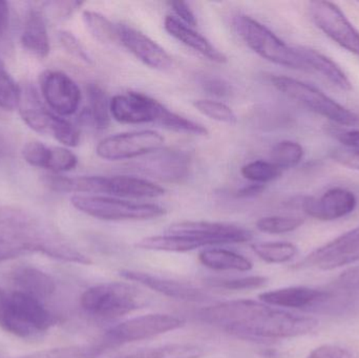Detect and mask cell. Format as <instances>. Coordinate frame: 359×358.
Segmentation results:
<instances>
[{
	"mask_svg": "<svg viewBox=\"0 0 359 358\" xmlns=\"http://www.w3.org/2000/svg\"><path fill=\"white\" fill-rule=\"evenodd\" d=\"M303 146L295 141L284 140L271 149V162L280 170H289L301 163L304 158Z\"/></svg>",
	"mask_w": 359,
	"mask_h": 358,
	"instance_id": "4dcf8cb0",
	"label": "cell"
},
{
	"mask_svg": "<svg viewBox=\"0 0 359 358\" xmlns=\"http://www.w3.org/2000/svg\"><path fill=\"white\" fill-rule=\"evenodd\" d=\"M59 41L62 48L69 53L71 56L77 60L82 61L86 64H92L93 60L88 54V50L84 48L83 44L71 32L61 31L58 34Z\"/></svg>",
	"mask_w": 359,
	"mask_h": 358,
	"instance_id": "ab89813d",
	"label": "cell"
},
{
	"mask_svg": "<svg viewBox=\"0 0 359 358\" xmlns=\"http://www.w3.org/2000/svg\"><path fill=\"white\" fill-rule=\"evenodd\" d=\"M333 135L346 149L359 151V130H337Z\"/></svg>",
	"mask_w": 359,
	"mask_h": 358,
	"instance_id": "f6af8a7d",
	"label": "cell"
},
{
	"mask_svg": "<svg viewBox=\"0 0 359 358\" xmlns=\"http://www.w3.org/2000/svg\"><path fill=\"white\" fill-rule=\"evenodd\" d=\"M23 48L38 58H44L50 53V39L46 18L41 11L32 8L27 13L21 34Z\"/></svg>",
	"mask_w": 359,
	"mask_h": 358,
	"instance_id": "603a6c76",
	"label": "cell"
},
{
	"mask_svg": "<svg viewBox=\"0 0 359 358\" xmlns=\"http://www.w3.org/2000/svg\"><path fill=\"white\" fill-rule=\"evenodd\" d=\"M359 262V226L320 246L297 265V268L316 267L333 270Z\"/></svg>",
	"mask_w": 359,
	"mask_h": 358,
	"instance_id": "30bf717a",
	"label": "cell"
},
{
	"mask_svg": "<svg viewBox=\"0 0 359 358\" xmlns=\"http://www.w3.org/2000/svg\"><path fill=\"white\" fill-rule=\"evenodd\" d=\"M10 20V6L6 1L0 0V36L6 32Z\"/></svg>",
	"mask_w": 359,
	"mask_h": 358,
	"instance_id": "681fc988",
	"label": "cell"
},
{
	"mask_svg": "<svg viewBox=\"0 0 359 358\" xmlns=\"http://www.w3.org/2000/svg\"><path fill=\"white\" fill-rule=\"evenodd\" d=\"M13 144L6 135L0 130V160L10 157L13 153Z\"/></svg>",
	"mask_w": 359,
	"mask_h": 358,
	"instance_id": "f907efd6",
	"label": "cell"
},
{
	"mask_svg": "<svg viewBox=\"0 0 359 358\" xmlns=\"http://www.w3.org/2000/svg\"><path fill=\"white\" fill-rule=\"evenodd\" d=\"M337 288L347 292H359V265L341 273L335 282Z\"/></svg>",
	"mask_w": 359,
	"mask_h": 358,
	"instance_id": "b9f144b4",
	"label": "cell"
},
{
	"mask_svg": "<svg viewBox=\"0 0 359 358\" xmlns=\"http://www.w3.org/2000/svg\"><path fill=\"white\" fill-rule=\"evenodd\" d=\"M86 92L88 102L86 117L97 130H105L111 122L109 98L103 88L97 84H88Z\"/></svg>",
	"mask_w": 359,
	"mask_h": 358,
	"instance_id": "4316f807",
	"label": "cell"
},
{
	"mask_svg": "<svg viewBox=\"0 0 359 358\" xmlns=\"http://www.w3.org/2000/svg\"><path fill=\"white\" fill-rule=\"evenodd\" d=\"M306 358H359V354L351 347L328 344L314 349Z\"/></svg>",
	"mask_w": 359,
	"mask_h": 358,
	"instance_id": "60d3db41",
	"label": "cell"
},
{
	"mask_svg": "<svg viewBox=\"0 0 359 358\" xmlns=\"http://www.w3.org/2000/svg\"><path fill=\"white\" fill-rule=\"evenodd\" d=\"M163 143V136L156 130H137L103 139L97 145L96 153L107 161L132 160L159 151Z\"/></svg>",
	"mask_w": 359,
	"mask_h": 358,
	"instance_id": "ba28073f",
	"label": "cell"
},
{
	"mask_svg": "<svg viewBox=\"0 0 359 358\" xmlns=\"http://www.w3.org/2000/svg\"><path fill=\"white\" fill-rule=\"evenodd\" d=\"M309 13L316 27L331 40L359 57V32L337 4L311 1Z\"/></svg>",
	"mask_w": 359,
	"mask_h": 358,
	"instance_id": "9c48e42d",
	"label": "cell"
},
{
	"mask_svg": "<svg viewBox=\"0 0 359 358\" xmlns=\"http://www.w3.org/2000/svg\"><path fill=\"white\" fill-rule=\"evenodd\" d=\"M12 281L18 291L40 301L50 298L56 290L54 280L35 267L21 266L15 269L12 273Z\"/></svg>",
	"mask_w": 359,
	"mask_h": 358,
	"instance_id": "cb8c5ba5",
	"label": "cell"
},
{
	"mask_svg": "<svg viewBox=\"0 0 359 358\" xmlns=\"http://www.w3.org/2000/svg\"><path fill=\"white\" fill-rule=\"evenodd\" d=\"M137 247L145 250L166 252H187L209 246L204 240L191 235H165L144 237L136 244Z\"/></svg>",
	"mask_w": 359,
	"mask_h": 358,
	"instance_id": "d4e9b609",
	"label": "cell"
},
{
	"mask_svg": "<svg viewBox=\"0 0 359 358\" xmlns=\"http://www.w3.org/2000/svg\"><path fill=\"white\" fill-rule=\"evenodd\" d=\"M170 8H172L175 13H176L177 16L181 19L182 22L185 23L188 27H196V15L192 12L191 8H189L186 2L184 1H170Z\"/></svg>",
	"mask_w": 359,
	"mask_h": 358,
	"instance_id": "bcb514c9",
	"label": "cell"
},
{
	"mask_svg": "<svg viewBox=\"0 0 359 358\" xmlns=\"http://www.w3.org/2000/svg\"><path fill=\"white\" fill-rule=\"evenodd\" d=\"M198 317L203 323L249 338H297L318 327L314 317L251 300L228 301L205 307L198 311Z\"/></svg>",
	"mask_w": 359,
	"mask_h": 358,
	"instance_id": "6da1fadb",
	"label": "cell"
},
{
	"mask_svg": "<svg viewBox=\"0 0 359 358\" xmlns=\"http://www.w3.org/2000/svg\"><path fill=\"white\" fill-rule=\"evenodd\" d=\"M297 204L307 216L316 220L335 221L352 214L358 205V199L351 191L334 187L318 198L301 197Z\"/></svg>",
	"mask_w": 359,
	"mask_h": 358,
	"instance_id": "5bb4252c",
	"label": "cell"
},
{
	"mask_svg": "<svg viewBox=\"0 0 359 358\" xmlns=\"http://www.w3.org/2000/svg\"><path fill=\"white\" fill-rule=\"evenodd\" d=\"M194 109L205 117L226 124H236L238 122L234 111L228 105L219 101L201 99L194 102Z\"/></svg>",
	"mask_w": 359,
	"mask_h": 358,
	"instance_id": "836d02e7",
	"label": "cell"
},
{
	"mask_svg": "<svg viewBox=\"0 0 359 358\" xmlns=\"http://www.w3.org/2000/svg\"><path fill=\"white\" fill-rule=\"evenodd\" d=\"M1 292H2V290H1V289H0V294H1Z\"/></svg>",
	"mask_w": 359,
	"mask_h": 358,
	"instance_id": "816d5d0a",
	"label": "cell"
},
{
	"mask_svg": "<svg viewBox=\"0 0 359 358\" xmlns=\"http://www.w3.org/2000/svg\"><path fill=\"white\" fill-rule=\"evenodd\" d=\"M295 48L308 69L322 74L333 85L341 90L349 92L353 88L347 74L332 59L309 46H295Z\"/></svg>",
	"mask_w": 359,
	"mask_h": 358,
	"instance_id": "7402d4cb",
	"label": "cell"
},
{
	"mask_svg": "<svg viewBox=\"0 0 359 358\" xmlns=\"http://www.w3.org/2000/svg\"><path fill=\"white\" fill-rule=\"evenodd\" d=\"M268 280L259 275L252 277H236V279H209L207 281L210 287L222 288L226 290H253L263 288L267 285Z\"/></svg>",
	"mask_w": 359,
	"mask_h": 358,
	"instance_id": "8d00e7d4",
	"label": "cell"
},
{
	"mask_svg": "<svg viewBox=\"0 0 359 358\" xmlns=\"http://www.w3.org/2000/svg\"><path fill=\"white\" fill-rule=\"evenodd\" d=\"M331 159L341 166L359 172V151L347 149H335L330 153Z\"/></svg>",
	"mask_w": 359,
	"mask_h": 358,
	"instance_id": "7bdbcfd3",
	"label": "cell"
},
{
	"mask_svg": "<svg viewBox=\"0 0 359 358\" xmlns=\"http://www.w3.org/2000/svg\"><path fill=\"white\" fill-rule=\"evenodd\" d=\"M272 84L276 90L309 111L341 126H358L359 115L311 84L287 76H274Z\"/></svg>",
	"mask_w": 359,
	"mask_h": 358,
	"instance_id": "5b68a950",
	"label": "cell"
},
{
	"mask_svg": "<svg viewBox=\"0 0 359 358\" xmlns=\"http://www.w3.org/2000/svg\"><path fill=\"white\" fill-rule=\"evenodd\" d=\"M331 294L326 290L316 288L297 287L280 288V289L266 291L259 294L261 302L276 308L302 309L309 310L316 307L322 306L330 298Z\"/></svg>",
	"mask_w": 359,
	"mask_h": 358,
	"instance_id": "e0dca14e",
	"label": "cell"
},
{
	"mask_svg": "<svg viewBox=\"0 0 359 358\" xmlns=\"http://www.w3.org/2000/svg\"><path fill=\"white\" fill-rule=\"evenodd\" d=\"M198 260L207 268L217 271H250L252 262L242 254L221 248L205 249L198 254Z\"/></svg>",
	"mask_w": 359,
	"mask_h": 358,
	"instance_id": "484cf974",
	"label": "cell"
},
{
	"mask_svg": "<svg viewBox=\"0 0 359 358\" xmlns=\"http://www.w3.org/2000/svg\"><path fill=\"white\" fill-rule=\"evenodd\" d=\"M107 349L104 343L99 342L97 344L76 345L38 351L19 358H98Z\"/></svg>",
	"mask_w": 359,
	"mask_h": 358,
	"instance_id": "f1b7e54d",
	"label": "cell"
},
{
	"mask_svg": "<svg viewBox=\"0 0 359 358\" xmlns=\"http://www.w3.org/2000/svg\"><path fill=\"white\" fill-rule=\"evenodd\" d=\"M119 42L147 67L165 71L172 65V57L149 36L130 25H118Z\"/></svg>",
	"mask_w": 359,
	"mask_h": 358,
	"instance_id": "2e32d148",
	"label": "cell"
},
{
	"mask_svg": "<svg viewBox=\"0 0 359 358\" xmlns=\"http://www.w3.org/2000/svg\"><path fill=\"white\" fill-rule=\"evenodd\" d=\"M304 223L305 220L301 216H269L259 219L257 228L269 235H283L297 230Z\"/></svg>",
	"mask_w": 359,
	"mask_h": 358,
	"instance_id": "d6a6232c",
	"label": "cell"
},
{
	"mask_svg": "<svg viewBox=\"0 0 359 358\" xmlns=\"http://www.w3.org/2000/svg\"><path fill=\"white\" fill-rule=\"evenodd\" d=\"M17 109L21 119L29 128L39 134H50V125L54 113L46 109L40 95L31 84L20 86Z\"/></svg>",
	"mask_w": 359,
	"mask_h": 358,
	"instance_id": "ffe728a7",
	"label": "cell"
},
{
	"mask_svg": "<svg viewBox=\"0 0 359 358\" xmlns=\"http://www.w3.org/2000/svg\"><path fill=\"white\" fill-rule=\"evenodd\" d=\"M164 29L175 39L178 40L187 48H191L194 52L202 55L203 57H206L208 60L221 63V64L227 62V57L224 53L217 50L207 38L182 22L176 17L170 16V15L166 16L164 19Z\"/></svg>",
	"mask_w": 359,
	"mask_h": 358,
	"instance_id": "d6986e66",
	"label": "cell"
},
{
	"mask_svg": "<svg viewBox=\"0 0 359 358\" xmlns=\"http://www.w3.org/2000/svg\"><path fill=\"white\" fill-rule=\"evenodd\" d=\"M121 358H170L168 347L162 346L158 348L149 349V350L139 351Z\"/></svg>",
	"mask_w": 359,
	"mask_h": 358,
	"instance_id": "7dc6e473",
	"label": "cell"
},
{
	"mask_svg": "<svg viewBox=\"0 0 359 358\" xmlns=\"http://www.w3.org/2000/svg\"><path fill=\"white\" fill-rule=\"evenodd\" d=\"M56 323L41 301L20 291L6 294L0 306V327L19 338L37 336Z\"/></svg>",
	"mask_w": 359,
	"mask_h": 358,
	"instance_id": "3957f363",
	"label": "cell"
},
{
	"mask_svg": "<svg viewBox=\"0 0 359 358\" xmlns=\"http://www.w3.org/2000/svg\"><path fill=\"white\" fill-rule=\"evenodd\" d=\"M168 235H191L204 240L209 246L246 243L252 240V233L243 227L227 223L207 221H186L175 223L166 230Z\"/></svg>",
	"mask_w": 359,
	"mask_h": 358,
	"instance_id": "4fadbf2b",
	"label": "cell"
},
{
	"mask_svg": "<svg viewBox=\"0 0 359 358\" xmlns=\"http://www.w3.org/2000/svg\"><path fill=\"white\" fill-rule=\"evenodd\" d=\"M78 158L73 151L65 147H50L48 170L54 172H65L77 166Z\"/></svg>",
	"mask_w": 359,
	"mask_h": 358,
	"instance_id": "74e56055",
	"label": "cell"
},
{
	"mask_svg": "<svg viewBox=\"0 0 359 358\" xmlns=\"http://www.w3.org/2000/svg\"><path fill=\"white\" fill-rule=\"evenodd\" d=\"M50 134L61 144L75 147L80 142V130L69 120L54 113L50 125Z\"/></svg>",
	"mask_w": 359,
	"mask_h": 358,
	"instance_id": "e575fe53",
	"label": "cell"
},
{
	"mask_svg": "<svg viewBox=\"0 0 359 358\" xmlns=\"http://www.w3.org/2000/svg\"><path fill=\"white\" fill-rule=\"evenodd\" d=\"M84 25L88 33L102 44H115L119 42L118 25L111 22L107 16L95 11L86 10L82 14Z\"/></svg>",
	"mask_w": 359,
	"mask_h": 358,
	"instance_id": "83f0119b",
	"label": "cell"
},
{
	"mask_svg": "<svg viewBox=\"0 0 359 358\" xmlns=\"http://www.w3.org/2000/svg\"><path fill=\"white\" fill-rule=\"evenodd\" d=\"M22 157L29 165L48 170L50 147L46 146L39 141H32L23 147Z\"/></svg>",
	"mask_w": 359,
	"mask_h": 358,
	"instance_id": "f35d334b",
	"label": "cell"
},
{
	"mask_svg": "<svg viewBox=\"0 0 359 358\" xmlns=\"http://www.w3.org/2000/svg\"><path fill=\"white\" fill-rule=\"evenodd\" d=\"M82 309L99 319H115L143 308L147 298L136 286L109 282L88 288L80 298Z\"/></svg>",
	"mask_w": 359,
	"mask_h": 358,
	"instance_id": "7a4b0ae2",
	"label": "cell"
},
{
	"mask_svg": "<svg viewBox=\"0 0 359 358\" xmlns=\"http://www.w3.org/2000/svg\"><path fill=\"white\" fill-rule=\"evenodd\" d=\"M120 275L128 281L137 282L144 287L175 300L192 303L206 302L208 300V294L198 288L172 280L163 279L151 273L123 269L120 270Z\"/></svg>",
	"mask_w": 359,
	"mask_h": 358,
	"instance_id": "ac0fdd59",
	"label": "cell"
},
{
	"mask_svg": "<svg viewBox=\"0 0 359 358\" xmlns=\"http://www.w3.org/2000/svg\"><path fill=\"white\" fill-rule=\"evenodd\" d=\"M241 172L247 180L255 184L264 185L278 180L282 176L283 170L274 165L272 162L257 160L243 166Z\"/></svg>",
	"mask_w": 359,
	"mask_h": 358,
	"instance_id": "1f68e13d",
	"label": "cell"
},
{
	"mask_svg": "<svg viewBox=\"0 0 359 358\" xmlns=\"http://www.w3.org/2000/svg\"><path fill=\"white\" fill-rule=\"evenodd\" d=\"M20 86L8 73L0 60V107L6 111H13L18 106Z\"/></svg>",
	"mask_w": 359,
	"mask_h": 358,
	"instance_id": "d590c367",
	"label": "cell"
},
{
	"mask_svg": "<svg viewBox=\"0 0 359 358\" xmlns=\"http://www.w3.org/2000/svg\"><path fill=\"white\" fill-rule=\"evenodd\" d=\"M40 86L42 98L56 115L67 117L77 111L81 90L69 75L62 71H46L42 74Z\"/></svg>",
	"mask_w": 359,
	"mask_h": 358,
	"instance_id": "7c38bea8",
	"label": "cell"
},
{
	"mask_svg": "<svg viewBox=\"0 0 359 358\" xmlns=\"http://www.w3.org/2000/svg\"><path fill=\"white\" fill-rule=\"evenodd\" d=\"M71 203L76 209L103 221H144L160 218L166 209L157 204L135 203L105 195H75Z\"/></svg>",
	"mask_w": 359,
	"mask_h": 358,
	"instance_id": "8992f818",
	"label": "cell"
},
{
	"mask_svg": "<svg viewBox=\"0 0 359 358\" xmlns=\"http://www.w3.org/2000/svg\"><path fill=\"white\" fill-rule=\"evenodd\" d=\"M238 35L262 58L288 69L308 71L297 48L285 43L271 29L252 17L238 15L234 20Z\"/></svg>",
	"mask_w": 359,
	"mask_h": 358,
	"instance_id": "277c9868",
	"label": "cell"
},
{
	"mask_svg": "<svg viewBox=\"0 0 359 358\" xmlns=\"http://www.w3.org/2000/svg\"><path fill=\"white\" fill-rule=\"evenodd\" d=\"M165 109L159 101L142 92L116 95L109 101L111 117L124 124H159Z\"/></svg>",
	"mask_w": 359,
	"mask_h": 358,
	"instance_id": "8fae6325",
	"label": "cell"
},
{
	"mask_svg": "<svg viewBox=\"0 0 359 358\" xmlns=\"http://www.w3.org/2000/svg\"><path fill=\"white\" fill-rule=\"evenodd\" d=\"M135 167L139 172L166 182H181L189 172V156L180 149H159L144 156Z\"/></svg>",
	"mask_w": 359,
	"mask_h": 358,
	"instance_id": "9a60e30c",
	"label": "cell"
},
{
	"mask_svg": "<svg viewBox=\"0 0 359 358\" xmlns=\"http://www.w3.org/2000/svg\"><path fill=\"white\" fill-rule=\"evenodd\" d=\"M185 324L181 317L170 315H149L128 319L107 330L103 342L107 348L149 340L179 329Z\"/></svg>",
	"mask_w": 359,
	"mask_h": 358,
	"instance_id": "52a82bcc",
	"label": "cell"
},
{
	"mask_svg": "<svg viewBox=\"0 0 359 358\" xmlns=\"http://www.w3.org/2000/svg\"><path fill=\"white\" fill-rule=\"evenodd\" d=\"M265 191V185L262 184H251L248 186L243 187L242 189L238 191V198H253L257 195H261Z\"/></svg>",
	"mask_w": 359,
	"mask_h": 358,
	"instance_id": "c3c4849f",
	"label": "cell"
},
{
	"mask_svg": "<svg viewBox=\"0 0 359 358\" xmlns=\"http://www.w3.org/2000/svg\"><path fill=\"white\" fill-rule=\"evenodd\" d=\"M251 249L261 260L270 264H283L297 256L299 249L289 242H263L251 245Z\"/></svg>",
	"mask_w": 359,
	"mask_h": 358,
	"instance_id": "f546056e",
	"label": "cell"
},
{
	"mask_svg": "<svg viewBox=\"0 0 359 358\" xmlns=\"http://www.w3.org/2000/svg\"><path fill=\"white\" fill-rule=\"evenodd\" d=\"M203 88L208 94L217 97L229 96L231 94L232 88L228 82L219 78H206L202 83Z\"/></svg>",
	"mask_w": 359,
	"mask_h": 358,
	"instance_id": "ee69618b",
	"label": "cell"
},
{
	"mask_svg": "<svg viewBox=\"0 0 359 358\" xmlns=\"http://www.w3.org/2000/svg\"><path fill=\"white\" fill-rule=\"evenodd\" d=\"M104 195L114 198L154 199L161 197L165 189L147 179L133 176L105 177Z\"/></svg>",
	"mask_w": 359,
	"mask_h": 358,
	"instance_id": "44dd1931",
	"label": "cell"
}]
</instances>
